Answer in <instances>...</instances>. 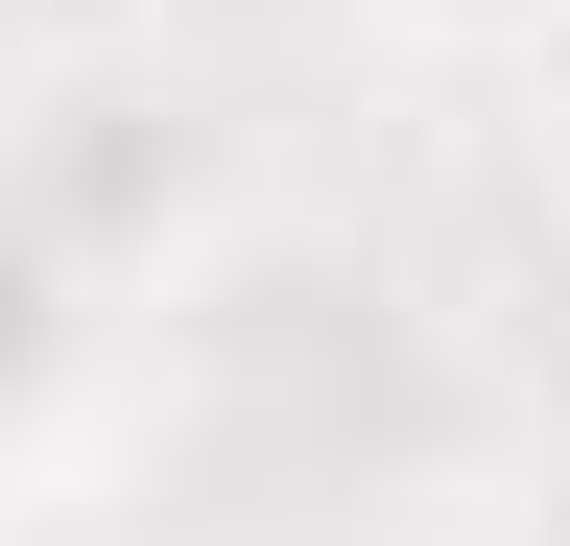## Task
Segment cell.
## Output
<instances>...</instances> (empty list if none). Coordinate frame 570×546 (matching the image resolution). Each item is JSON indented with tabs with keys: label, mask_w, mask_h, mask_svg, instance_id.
Returning a JSON list of instances; mask_svg holds the SVG:
<instances>
[{
	"label": "cell",
	"mask_w": 570,
	"mask_h": 546,
	"mask_svg": "<svg viewBox=\"0 0 570 546\" xmlns=\"http://www.w3.org/2000/svg\"><path fill=\"white\" fill-rule=\"evenodd\" d=\"M71 332H96V286H71V261L0 215V451H24L48 404H71Z\"/></svg>",
	"instance_id": "6da1fadb"
},
{
	"label": "cell",
	"mask_w": 570,
	"mask_h": 546,
	"mask_svg": "<svg viewBox=\"0 0 570 546\" xmlns=\"http://www.w3.org/2000/svg\"><path fill=\"white\" fill-rule=\"evenodd\" d=\"M381 24H404V48H547L570 0H381Z\"/></svg>",
	"instance_id": "7a4b0ae2"
}]
</instances>
